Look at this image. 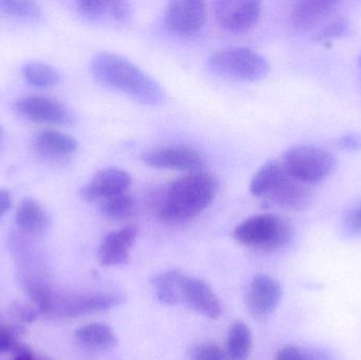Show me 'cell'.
Segmentation results:
<instances>
[{"mask_svg": "<svg viewBox=\"0 0 361 360\" xmlns=\"http://www.w3.org/2000/svg\"><path fill=\"white\" fill-rule=\"evenodd\" d=\"M90 72L99 84L144 105L159 106L164 101L165 93L160 85L133 61L116 53L95 54L90 61Z\"/></svg>", "mask_w": 361, "mask_h": 360, "instance_id": "obj_1", "label": "cell"}, {"mask_svg": "<svg viewBox=\"0 0 361 360\" xmlns=\"http://www.w3.org/2000/svg\"><path fill=\"white\" fill-rule=\"evenodd\" d=\"M218 192V179L212 173H188L171 182L159 197V218L166 223L192 219L212 204Z\"/></svg>", "mask_w": 361, "mask_h": 360, "instance_id": "obj_2", "label": "cell"}, {"mask_svg": "<svg viewBox=\"0 0 361 360\" xmlns=\"http://www.w3.org/2000/svg\"><path fill=\"white\" fill-rule=\"evenodd\" d=\"M250 190L252 196L290 211L307 209L313 198L311 187L290 177L283 164L275 160L267 161L258 169L250 181Z\"/></svg>", "mask_w": 361, "mask_h": 360, "instance_id": "obj_3", "label": "cell"}, {"mask_svg": "<svg viewBox=\"0 0 361 360\" xmlns=\"http://www.w3.org/2000/svg\"><path fill=\"white\" fill-rule=\"evenodd\" d=\"M235 241L263 251H275L288 245L293 238L290 224L280 216L263 213L238 224L233 230Z\"/></svg>", "mask_w": 361, "mask_h": 360, "instance_id": "obj_4", "label": "cell"}, {"mask_svg": "<svg viewBox=\"0 0 361 360\" xmlns=\"http://www.w3.org/2000/svg\"><path fill=\"white\" fill-rule=\"evenodd\" d=\"M207 65L214 73L245 82H258L267 77L269 72L267 59L245 46L216 51L208 57Z\"/></svg>", "mask_w": 361, "mask_h": 360, "instance_id": "obj_5", "label": "cell"}, {"mask_svg": "<svg viewBox=\"0 0 361 360\" xmlns=\"http://www.w3.org/2000/svg\"><path fill=\"white\" fill-rule=\"evenodd\" d=\"M282 164L290 177L310 185L330 177L336 169V159L319 146L305 144L288 148Z\"/></svg>", "mask_w": 361, "mask_h": 360, "instance_id": "obj_6", "label": "cell"}, {"mask_svg": "<svg viewBox=\"0 0 361 360\" xmlns=\"http://www.w3.org/2000/svg\"><path fill=\"white\" fill-rule=\"evenodd\" d=\"M124 297L120 294H75L57 296L53 294L46 314L59 318H73L103 312L120 306Z\"/></svg>", "mask_w": 361, "mask_h": 360, "instance_id": "obj_7", "label": "cell"}, {"mask_svg": "<svg viewBox=\"0 0 361 360\" xmlns=\"http://www.w3.org/2000/svg\"><path fill=\"white\" fill-rule=\"evenodd\" d=\"M15 112L36 124L65 126L72 124L71 111L57 99L39 95H27L14 101Z\"/></svg>", "mask_w": 361, "mask_h": 360, "instance_id": "obj_8", "label": "cell"}, {"mask_svg": "<svg viewBox=\"0 0 361 360\" xmlns=\"http://www.w3.org/2000/svg\"><path fill=\"white\" fill-rule=\"evenodd\" d=\"M261 10V4L256 0H220L214 4V12L224 31L242 34L258 23Z\"/></svg>", "mask_w": 361, "mask_h": 360, "instance_id": "obj_9", "label": "cell"}, {"mask_svg": "<svg viewBox=\"0 0 361 360\" xmlns=\"http://www.w3.org/2000/svg\"><path fill=\"white\" fill-rule=\"evenodd\" d=\"M205 21V4L200 0H173L165 10V27L177 35H195L202 31Z\"/></svg>", "mask_w": 361, "mask_h": 360, "instance_id": "obj_10", "label": "cell"}, {"mask_svg": "<svg viewBox=\"0 0 361 360\" xmlns=\"http://www.w3.org/2000/svg\"><path fill=\"white\" fill-rule=\"evenodd\" d=\"M142 160L154 168L180 171H201L204 158L195 148L186 145H169L144 152Z\"/></svg>", "mask_w": 361, "mask_h": 360, "instance_id": "obj_11", "label": "cell"}, {"mask_svg": "<svg viewBox=\"0 0 361 360\" xmlns=\"http://www.w3.org/2000/svg\"><path fill=\"white\" fill-rule=\"evenodd\" d=\"M131 185V177L123 169L109 167L95 173L80 190V196L87 202H99L124 194Z\"/></svg>", "mask_w": 361, "mask_h": 360, "instance_id": "obj_12", "label": "cell"}, {"mask_svg": "<svg viewBox=\"0 0 361 360\" xmlns=\"http://www.w3.org/2000/svg\"><path fill=\"white\" fill-rule=\"evenodd\" d=\"M32 149L38 158L48 162L59 163L75 154L78 143L73 137L61 131H38L32 137Z\"/></svg>", "mask_w": 361, "mask_h": 360, "instance_id": "obj_13", "label": "cell"}, {"mask_svg": "<svg viewBox=\"0 0 361 360\" xmlns=\"http://www.w3.org/2000/svg\"><path fill=\"white\" fill-rule=\"evenodd\" d=\"M282 287L279 281L267 275H259L250 283L247 293V309L256 318L269 316L279 306Z\"/></svg>", "mask_w": 361, "mask_h": 360, "instance_id": "obj_14", "label": "cell"}, {"mask_svg": "<svg viewBox=\"0 0 361 360\" xmlns=\"http://www.w3.org/2000/svg\"><path fill=\"white\" fill-rule=\"evenodd\" d=\"M182 299L193 310L210 319L222 315V304L216 294L205 281L193 277H185L180 287Z\"/></svg>", "mask_w": 361, "mask_h": 360, "instance_id": "obj_15", "label": "cell"}, {"mask_svg": "<svg viewBox=\"0 0 361 360\" xmlns=\"http://www.w3.org/2000/svg\"><path fill=\"white\" fill-rule=\"evenodd\" d=\"M137 230L126 226L110 232L102 241L99 249V260L105 266H125L129 261V253L137 240Z\"/></svg>", "mask_w": 361, "mask_h": 360, "instance_id": "obj_16", "label": "cell"}, {"mask_svg": "<svg viewBox=\"0 0 361 360\" xmlns=\"http://www.w3.org/2000/svg\"><path fill=\"white\" fill-rule=\"evenodd\" d=\"M335 8L336 2L331 0H301L293 6L290 23L298 31H311L326 20Z\"/></svg>", "mask_w": 361, "mask_h": 360, "instance_id": "obj_17", "label": "cell"}, {"mask_svg": "<svg viewBox=\"0 0 361 360\" xmlns=\"http://www.w3.org/2000/svg\"><path fill=\"white\" fill-rule=\"evenodd\" d=\"M14 222L23 234L42 235L50 228L51 217L39 201L25 198L17 206Z\"/></svg>", "mask_w": 361, "mask_h": 360, "instance_id": "obj_18", "label": "cell"}, {"mask_svg": "<svg viewBox=\"0 0 361 360\" xmlns=\"http://www.w3.org/2000/svg\"><path fill=\"white\" fill-rule=\"evenodd\" d=\"M185 277L179 270L166 271L152 277V283L161 304L173 306L182 299L180 287Z\"/></svg>", "mask_w": 361, "mask_h": 360, "instance_id": "obj_19", "label": "cell"}, {"mask_svg": "<svg viewBox=\"0 0 361 360\" xmlns=\"http://www.w3.org/2000/svg\"><path fill=\"white\" fill-rule=\"evenodd\" d=\"M0 13L19 23H37L44 18L42 8L30 0H0Z\"/></svg>", "mask_w": 361, "mask_h": 360, "instance_id": "obj_20", "label": "cell"}, {"mask_svg": "<svg viewBox=\"0 0 361 360\" xmlns=\"http://www.w3.org/2000/svg\"><path fill=\"white\" fill-rule=\"evenodd\" d=\"M76 338L86 346L92 348H114L118 345V338L109 325L105 323H89L76 330Z\"/></svg>", "mask_w": 361, "mask_h": 360, "instance_id": "obj_21", "label": "cell"}, {"mask_svg": "<svg viewBox=\"0 0 361 360\" xmlns=\"http://www.w3.org/2000/svg\"><path fill=\"white\" fill-rule=\"evenodd\" d=\"M252 333L243 321L231 325L227 335V354L229 360H247L252 350Z\"/></svg>", "mask_w": 361, "mask_h": 360, "instance_id": "obj_22", "label": "cell"}, {"mask_svg": "<svg viewBox=\"0 0 361 360\" xmlns=\"http://www.w3.org/2000/svg\"><path fill=\"white\" fill-rule=\"evenodd\" d=\"M21 74L25 82L36 88H50L61 82L59 72L42 61H27L21 68Z\"/></svg>", "mask_w": 361, "mask_h": 360, "instance_id": "obj_23", "label": "cell"}, {"mask_svg": "<svg viewBox=\"0 0 361 360\" xmlns=\"http://www.w3.org/2000/svg\"><path fill=\"white\" fill-rule=\"evenodd\" d=\"M135 200L130 194H118L99 203V211L104 217L112 220L125 219L135 211Z\"/></svg>", "mask_w": 361, "mask_h": 360, "instance_id": "obj_24", "label": "cell"}, {"mask_svg": "<svg viewBox=\"0 0 361 360\" xmlns=\"http://www.w3.org/2000/svg\"><path fill=\"white\" fill-rule=\"evenodd\" d=\"M76 11L85 20L99 23L109 16V1L103 0H78Z\"/></svg>", "mask_w": 361, "mask_h": 360, "instance_id": "obj_25", "label": "cell"}, {"mask_svg": "<svg viewBox=\"0 0 361 360\" xmlns=\"http://www.w3.org/2000/svg\"><path fill=\"white\" fill-rule=\"evenodd\" d=\"M23 329L21 325H6V323H0V352H8L14 351V349L18 346L17 337L23 333Z\"/></svg>", "mask_w": 361, "mask_h": 360, "instance_id": "obj_26", "label": "cell"}, {"mask_svg": "<svg viewBox=\"0 0 361 360\" xmlns=\"http://www.w3.org/2000/svg\"><path fill=\"white\" fill-rule=\"evenodd\" d=\"M42 314V311H40L38 306H35L33 302H31V304L16 302V304H12L10 308L11 316L16 319L19 323H33V321H35Z\"/></svg>", "mask_w": 361, "mask_h": 360, "instance_id": "obj_27", "label": "cell"}, {"mask_svg": "<svg viewBox=\"0 0 361 360\" xmlns=\"http://www.w3.org/2000/svg\"><path fill=\"white\" fill-rule=\"evenodd\" d=\"M349 23L345 19H338V20L332 21L329 25H324L319 32H318L316 37L318 39L329 40L332 38L341 37L345 36L349 32Z\"/></svg>", "mask_w": 361, "mask_h": 360, "instance_id": "obj_28", "label": "cell"}, {"mask_svg": "<svg viewBox=\"0 0 361 360\" xmlns=\"http://www.w3.org/2000/svg\"><path fill=\"white\" fill-rule=\"evenodd\" d=\"M345 234L349 236L361 235V202L347 213L343 222Z\"/></svg>", "mask_w": 361, "mask_h": 360, "instance_id": "obj_29", "label": "cell"}, {"mask_svg": "<svg viewBox=\"0 0 361 360\" xmlns=\"http://www.w3.org/2000/svg\"><path fill=\"white\" fill-rule=\"evenodd\" d=\"M133 8L130 4L122 0L109 1V17L118 23H126L131 18Z\"/></svg>", "mask_w": 361, "mask_h": 360, "instance_id": "obj_30", "label": "cell"}, {"mask_svg": "<svg viewBox=\"0 0 361 360\" xmlns=\"http://www.w3.org/2000/svg\"><path fill=\"white\" fill-rule=\"evenodd\" d=\"M193 360H224L220 347L214 344H203L193 351Z\"/></svg>", "mask_w": 361, "mask_h": 360, "instance_id": "obj_31", "label": "cell"}, {"mask_svg": "<svg viewBox=\"0 0 361 360\" xmlns=\"http://www.w3.org/2000/svg\"><path fill=\"white\" fill-rule=\"evenodd\" d=\"M337 146L347 151H358L361 149V135L349 133V135H343L337 141Z\"/></svg>", "mask_w": 361, "mask_h": 360, "instance_id": "obj_32", "label": "cell"}, {"mask_svg": "<svg viewBox=\"0 0 361 360\" xmlns=\"http://www.w3.org/2000/svg\"><path fill=\"white\" fill-rule=\"evenodd\" d=\"M276 360H305V352L294 345H288L278 351Z\"/></svg>", "mask_w": 361, "mask_h": 360, "instance_id": "obj_33", "label": "cell"}, {"mask_svg": "<svg viewBox=\"0 0 361 360\" xmlns=\"http://www.w3.org/2000/svg\"><path fill=\"white\" fill-rule=\"evenodd\" d=\"M11 206H12V196H11L10 192L0 188V221L8 213Z\"/></svg>", "mask_w": 361, "mask_h": 360, "instance_id": "obj_34", "label": "cell"}, {"mask_svg": "<svg viewBox=\"0 0 361 360\" xmlns=\"http://www.w3.org/2000/svg\"><path fill=\"white\" fill-rule=\"evenodd\" d=\"M14 357L12 360H34L35 355L33 354L31 350L27 346L18 344V346L13 351Z\"/></svg>", "mask_w": 361, "mask_h": 360, "instance_id": "obj_35", "label": "cell"}, {"mask_svg": "<svg viewBox=\"0 0 361 360\" xmlns=\"http://www.w3.org/2000/svg\"><path fill=\"white\" fill-rule=\"evenodd\" d=\"M305 360H333L326 351L316 349V350L305 351Z\"/></svg>", "mask_w": 361, "mask_h": 360, "instance_id": "obj_36", "label": "cell"}, {"mask_svg": "<svg viewBox=\"0 0 361 360\" xmlns=\"http://www.w3.org/2000/svg\"><path fill=\"white\" fill-rule=\"evenodd\" d=\"M34 360H51V359H46V357H36L35 356V359H34Z\"/></svg>", "mask_w": 361, "mask_h": 360, "instance_id": "obj_37", "label": "cell"}, {"mask_svg": "<svg viewBox=\"0 0 361 360\" xmlns=\"http://www.w3.org/2000/svg\"><path fill=\"white\" fill-rule=\"evenodd\" d=\"M358 63H360V66L361 68V54H360V58H358Z\"/></svg>", "mask_w": 361, "mask_h": 360, "instance_id": "obj_38", "label": "cell"}, {"mask_svg": "<svg viewBox=\"0 0 361 360\" xmlns=\"http://www.w3.org/2000/svg\"><path fill=\"white\" fill-rule=\"evenodd\" d=\"M2 135V128L1 126H0V137H1Z\"/></svg>", "mask_w": 361, "mask_h": 360, "instance_id": "obj_39", "label": "cell"}]
</instances>
